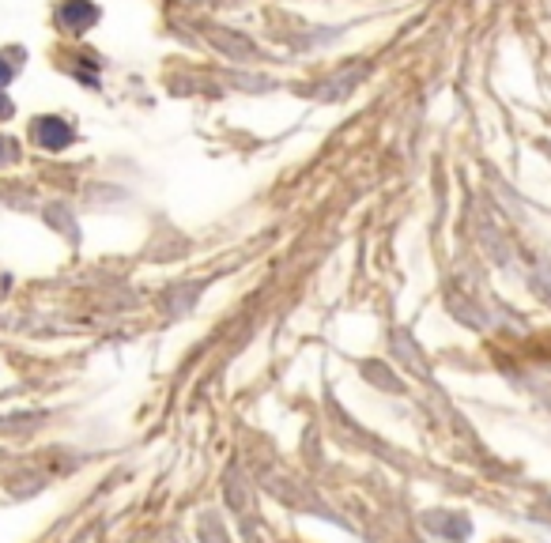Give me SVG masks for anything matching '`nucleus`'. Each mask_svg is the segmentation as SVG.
<instances>
[{
	"label": "nucleus",
	"instance_id": "nucleus-1",
	"mask_svg": "<svg viewBox=\"0 0 551 543\" xmlns=\"http://www.w3.org/2000/svg\"><path fill=\"white\" fill-rule=\"evenodd\" d=\"M57 118H45L42 129H38V140L45 143V148H61V143L69 140V129H61V125H53Z\"/></svg>",
	"mask_w": 551,
	"mask_h": 543
},
{
	"label": "nucleus",
	"instance_id": "nucleus-2",
	"mask_svg": "<svg viewBox=\"0 0 551 543\" xmlns=\"http://www.w3.org/2000/svg\"><path fill=\"white\" fill-rule=\"evenodd\" d=\"M4 79H8V69H4V65H0V84H4Z\"/></svg>",
	"mask_w": 551,
	"mask_h": 543
}]
</instances>
